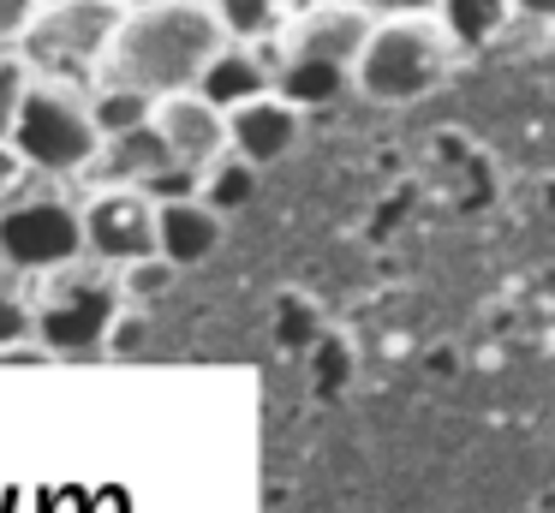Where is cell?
<instances>
[{
	"mask_svg": "<svg viewBox=\"0 0 555 513\" xmlns=\"http://www.w3.org/2000/svg\"><path fill=\"white\" fill-rule=\"evenodd\" d=\"M221 245V215L197 197L156 203V251L180 269V262H204Z\"/></svg>",
	"mask_w": 555,
	"mask_h": 513,
	"instance_id": "11",
	"label": "cell"
},
{
	"mask_svg": "<svg viewBox=\"0 0 555 513\" xmlns=\"http://www.w3.org/2000/svg\"><path fill=\"white\" fill-rule=\"evenodd\" d=\"M30 18H37V0H0V42L7 36H25Z\"/></svg>",
	"mask_w": 555,
	"mask_h": 513,
	"instance_id": "23",
	"label": "cell"
},
{
	"mask_svg": "<svg viewBox=\"0 0 555 513\" xmlns=\"http://www.w3.org/2000/svg\"><path fill=\"white\" fill-rule=\"evenodd\" d=\"M138 119H150V95L144 90H126V84H108V90L90 102V126H96V138H114V131L138 126Z\"/></svg>",
	"mask_w": 555,
	"mask_h": 513,
	"instance_id": "16",
	"label": "cell"
},
{
	"mask_svg": "<svg viewBox=\"0 0 555 513\" xmlns=\"http://www.w3.org/2000/svg\"><path fill=\"white\" fill-rule=\"evenodd\" d=\"M78 227H85V245L96 251V257H114V262H132V257H150V251H156V203L132 185L102 191V197L78 215Z\"/></svg>",
	"mask_w": 555,
	"mask_h": 513,
	"instance_id": "8",
	"label": "cell"
},
{
	"mask_svg": "<svg viewBox=\"0 0 555 513\" xmlns=\"http://www.w3.org/2000/svg\"><path fill=\"white\" fill-rule=\"evenodd\" d=\"M138 7H150V0H138Z\"/></svg>",
	"mask_w": 555,
	"mask_h": 513,
	"instance_id": "28",
	"label": "cell"
},
{
	"mask_svg": "<svg viewBox=\"0 0 555 513\" xmlns=\"http://www.w3.org/2000/svg\"><path fill=\"white\" fill-rule=\"evenodd\" d=\"M221 48V24L197 0H150L132 18H120L108 42V72L126 90H144L150 102L173 90H192L204 60Z\"/></svg>",
	"mask_w": 555,
	"mask_h": 513,
	"instance_id": "1",
	"label": "cell"
},
{
	"mask_svg": "<svg viewBox=\"0 0 555 513\" xmlns=\"http://www.w3.org/2000/svg\"><path fill=\"white\" fill-rule=\"evenodd\" d=\"M168 162H173V150L156 131V119H138V126L114 131L96 167H102V179H144V174H156V167H168Z\"/></svg>",
	"mask_w": 555,
	"mask_h": 513,
	"instance_id": "13",
	"label": "cell"
},
{
	"mask_svg": "<svg viewBox=\"0 0 555 513\" xmlns=\"http://www.w3.org/2000/svg\"><path fill=\"white\" fill-rule=\"evenodd\" d=\"M364 36H371V18L359 7H317L311 18L293 36V54L281 60V90L293 107L311 102H335L340 84L352 78V60H359Z\"/></svg>",
	"mask_w": 555,
	"mask_h": 513,
	"instance_id": "2",
	"label": "cell"
},
{
	"mask_svg": "<svg viewBox=\"0 0 555 513\" xmlns=\"http://www.w3.org/2000/svg\"><path fill=\"white\" fill-rule=\"evenodd\" d=\"M49 358H54V352H30L25 341H13V346H0V364H13V370H18V364H49Z\"/></svg>",
	"mask_w": 555,
	"mask_h": 513,
	"instance_id": "25",
	"label": "cell"
},
{
	"mask_svg": "<svg viewBox=\"0 0 555 513\" xmlns=\"http://www.w3.org/2000/svg\"><path fill=\"white\" fill-rule=\"evenodd\" d=\"M120 317V286L108 281H78L54 298L49 310L37 317V334L54 358L73 352V358H96L102 341H108V322Z\"/></svg>",
	"mask_w": 555,
	"mask_h": 513,
	"instance_id": "7",
	"label": "cell"
},
{
	"mask_svg": "<svg viewBox=\"0 0 555 513\" xmlns=\"http://www.w3.org/2000/svg\"><path fill=\"white\" fill-rule=\"evenodd\" d=\"M168 286H173V262L162 257V251L126 262V298H156V293H168Z\"/></svg>",
	"mask_w": 555,
	"mask_h": 513,
	"instance_id": "19",
	"label": "cell"
},
{
	"mask_svg": "<svg viewBox=\"0 0 555 513\" xmlns=\"http://www.w3.org/2000/svg\"><path fill=\"white\" fill-rule=\"evenodd\" d=\"M138 191H144L150 203L197 197V167H192V162H168V167H156V174H144V179H138Z\"/></svg>",
	"mask_w": 555,
	"mask_h": 513,
	"instance_id": "17",
	"label": "cell"
},
{
	"mask_svg": "<svg viewBox=\"0 0 555 513\" xmlns=\"http://www.w3.org/2000/svg\"><path fill=\"white\" fill-rule=\"evenodd\" d=\"M507 7H519L526 18H550V12H555V0H507Z\"/></svg>",
	"mask_w": 555,
	"mask_h": 513,
	"instance_id": "26",
	"label": "cell"
},
{
	"mask_svg": "<svg viewBox=\"0 0 555 513\" xmlns=\"http://www.w3.org/2000/svg\"><path fill=\"white\" fill-rule=\"evenodd\" d=\"M383 12H424V7H436V0H376Z\"/></svg>",
	"mask_w": 555,
	"mask_h": 513,
	"instance_id": "27",
	"label": "cell"
},
{
	"mask_svg": "<svg viewBox=\"0 0 555 513\" xmlns=\"http://www.w3.org/2000/svg\"><path fill=\"white\" fill-rule=\"evenodd\" d=\"M436 12H442V36L460 48L495 42V30L507 24V0H436Z\"/></svg>",
	"mask_w": 555,
	"mask_h": 513,
	"instance_id": "14",
	"label": "cell"
},
{
	"mask_svg": "<svg viewBox=\"0 0 555 513\" xmlns=\"http://www.w3.org/2000/svg\"><path fill=\"white\" fill-rule=\"evenodd\" d=\"M251 185H257V167L240 155V162L216 167V179H209V197H204V203H209V209H233V203L251 197Z\"/></svg>",
	"mask_w": 555,
	"mask_h": 513,
	"instance_id": "18",
	"label": "cell"
},
{
	"mask_svg": "<svg viewBox=\"0 0 555 513\" xmlns=\"http://www.w3.org/2000/svg\"><path fill=\"white\" fill-rule=\"evenodd\" d=\"M18 174H25V155L13 150V138H0V191H13Z\"/></svg>",
	"mask_w": 555,
	"mask_h": 513,
	"instance_id": "24",
	"label": "cell"
},
{
	"mask_svg": "<svg viewBox=\"0 0 555 513\" xmlns=\"http://www.w3.org/2000/svg\"><path fill=\"white\" fill-rule=\"evenodd\" d=\"M216 24L233 42H263L281 24V0H216Z\"/></svg>",
	"mask_w": 555,
	"mask_h": 513,
	"instance_id": "15",
	"label": "cell"
},
{
	"mask_svg": "<svg viewBox=\"0 0 555 513\" xmlns=\"http://www.w3.org/2000/svg\"><path fill=\"white\" fill-rule=\"evenodd\" d=\"M25 334H30V305H25V293L0 274V346L25 341Z\"/></svg>",
	"mask_w": 555,
	"mask_h": 513,
	"instance_id": "20",
	"label": "cell"
},
{
	"mask_svg": "<svg viewBox=\"0 0 555 513\" xmlns=\"http://www.w3.org/2000/svg\"><path fill=\"white\" fill-rule=\"evenodd\" d=\"M352 78L371 102H418L448 78V36L418 18H395L364 36Z\"/></svg>",
	"mask_w": 555,
	"mask_h": 513,
	"instance_id": "3",
	"label": "cell"
},
{
	"mask_svg": "<svg viewBox=\"0 0 555 513\" xmlns=\"http://www.w3.org/2000/svg\"><path fill=\"white\" fill-rule=\"evenodd\" d=\"M228 138H233V150H240L251 167L281 162V155L299 143V107H293L287 95H269V90L245 95V102H233Z\"/></svg>",
	"mask_w": 555,
	"mask_h": 513,
	"instance_id": "9",
	"label": "cell"
},
{
	"mask_svg": "<svg viewBox=\"0 0 555 513\" xmlns=\"http://www.w3.org/2000/svg\"><path fill=\"white\" fill-rule=\"evenodd\" d=\"M7 138H13V150L30 167H49V174H78L102 150L96 126H90V107H78L66 90H30V84L18 95V114Z\"/></svg>",
	"mask_w": 555,
	"mask_h": 513,
	"instance_id": "4",
	"label": "cell"
},
{
	"mask_svg": "<svg viewBox=\"0 0 555 513\" xmlns=\"http://www.w3.org/2000/svg\"><path fill=\"white\" fill-rule=\"evenodd\" d=\"M85 251L78 209L61 197H30L0 215V257L13 269H66Z\"/></svg>",
	"mask_w": 555,
	"mask_h": 513,
	"instance_id": "6",
	"label": "cell"
},
{
	"mask_svg": "<svg viewBox=\"0 0 555 513\" xmlns=\"http://www.w3.org/2000/svg\"><path fill=\"white\" fill-rule=\"evenodd\" d=\"M269 66H275V54H257V48H216V54L204 60V72H197L192 90L204 95L209 107H233L245 102V95H263L269 90Z\"/></svg>",
	"mask_w": 555,
	"mask_h": 513,
	"instance_id": "12",
	"label": "cell"
},
{
	"mask_svg": "<svg viewBox=\"0 0 555 513\" xmlns=\"http://www.w3.org/2000/svg\"><path fill=\"white\" fill-rule=\"evenodd\" d=\"M25 60H0V138L13 131V114H18V95H25Z\"/></svg>",
	"mask_w": 555,
	"mask_h": 513,
	"instance_id": "21",
	"label": "cell"
},
{
	"mask_svg": "<svg viewBox=\"0 0 555 513\" xmlns=\"http://www.w3.org/2000/svg\"><path fill=\"white\" fill-rule=\"evenodd\" d=\"M144 334H150L144 317H114V322H108V341H102V346L126 358V352H138V346H144Z\"/></svg>",
	"mask_w": 555,
	"mask_h": 513,
	"instance_id": "22",
	"label": "cell"
},
{
	"mask_svg": "<svg viewBox=\"0 0 555 513\" xmlns=\"http://www.w3.org/2000/svg\"><path fill=\"white\" fill-rule=\"evenodd\" d=\"M114 30H120V7L114 0H61L54 12H37L25 24L30 60L49 72H90L108 54Z\"/></svg>",
	"mask_w": 555,
	"mask_h": 513,
	"instance_id": "5",
	"label": "cell"
},
{
	"mask_svg": "<svg viewBox=\"0 0 555 513\" xmlns=\"http://www.w3.org/2000/svg\"><path fill=\"white\" fill-rule=\"evenodd\" d=\"M150 119H156V131L168 138L173 162H209V155L221 150V107H209L204 95L192 90H173L162 95V107H150Z\"/></svg>",
	"mask_w": 555,
	"mask_h": 513,
	"instance_id": "10",
	"label": "cell"
}]
</instances>
